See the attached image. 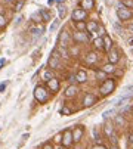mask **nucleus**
Returning a JSON list of instances; mask_svg holds the SVG:
<instances>
[{
    "label": "nucleus",
    "mask_w": 133,
    "mask_h": 149,
    "mask_svg": "<svg viewBox=\"0 0 133 149\" xmlns=\"http://www.w3.org/2000/svg\"><path fill=\"white\" fill-rule=\"evenodd\" d=\"M114 89H116V80L106 78L105 81H102L101 87H99V92H101L102 96H108V95H111L114 92Z\"/></svg>",
    "instance_id": "f257e3e1"
},
{
    "label": "nucleus",
    "mask_w": 133,
    "mask_h": 149,
    "mask_svg": "<svg viewBox=\"0 0 133 149\" xmlns=\"http://www.w3.org/2000/svg\"><path fill=\"white\" fill-rule=\"evenodd\" d=\"M34 97L38 103H46L49 100V92L44 86H37L34 90Z\"/></svg>",
    "instance_id": "f03ea898"
},
{
    "label": "nucleus",
    "mask_w": 133,
    "mask_h": 149,
    "mask_svg": "<svg viewBox=\"0 0 133 149\" xmlns=\"http://www.w3.org/2000/svg\"><path fill=\"white\" fill-rule=\"evenodd\" d=\"M117 16H118L120 21H129V19H132L133 12H132L129 8H126V6H120V8L117 9Z\"/></svg>",
    "instance_id": "7ed1b4c3"
},
{
    "label": "nucleus",
    "mask_w": 133,
    "mask_h": 149,
    "mask_svg": "<svg viewBox=\"0 0 133 149\" xmlns=\"http://www.w3.org/2000/svg\"><path fill=\"white\" fill-rule=\"evenodd\" d=\"M49 67L52 70H59L61 68V56H59L58 50L52 52V56L49 58Z\"/></svg>",
    "instance_id": "20e7f679"
},
{
    "label": "nucleus",
    "mask_w": 133,
    "mask_h": 149,
    "mask_svg": "<svg viewBox=\"0 0 133 149\" xmlns=\"http://www.w3.org/2000/svg\"><path fill=\"white\" fill-rule=\"evenodd\" d=\"M87 18V10L86 9H83V8H77V9H74V12H73V21H84Z\"/></svg>",
    "instance_id": "39448f33"
},
{
    "label": "nucleus",
    "mask_w": 133,
    "mask_h": 149,
    "mask_svg": "<svg viewBox=\"0 0 133 149\" xmlns=\"http://www.w3.org/2000/svg\"><path fill=\"white\" fill-rule=\"evenodd\" d=\"M74 142V137H73V132L71 130H65L64 134H62V145L65 148H70Z\"/></svg>",
    "instance_id": "423d86ee"
},
{
    "label": "nucleus",
    "mask_w": 133,
    "mask_h": 149,
    "mask_svg": "<svg viewBox=\"0 0 133 149\" xmlns=\"http://www.w3.org/2000/svg\"><path fill=\"white\" fill-rule=\"evenodd\" d=\"M73 40L77 41V43H87L89 41V34L84 31H77L73 34Z\"/></svg>",
    "instance_id": "0eeeda50"
},
{
    "label": "nucleus",
    "mask_w": 133,
    "mask_h": 149,
    "mask_svg": "<svg viewBox=\"0 0 133 149\" xmlns=\"http://www.w3.org/2000/svg\"><path fill=\"white\" fill-rule=\"evenodd\" d=\"M120 61V53H118V50L117 49H111L109 52H108V62H111V63H116Z\"/></svg>",
    "instance_id": "6e6552de"
},
{
    "label": "nucleus",
    "mask_w": 133,
    "mask_h": 149,
    "mask_svg": "<svg viewBox=\"0 0 133 149\" xmlns=\"http://www.w3.org/2000/svg\"><path fill=\"white\" fill-rule=\"evenodd\" d=\"M96 103V96L92 95V93H86L84 95V99H83V105L86 106V108H89V106H92Z\"/></svg>",
    "instance_id": "1a4fd4ad"
},
{
    "label": "nucleus",
    "mask_w": 133,
    "mask_h": 149,
    "mask_svg": "<svg viewBox=\"0 0 133 149\" xmlns=\"http://www.w3.org/2000/svg\"><path fill=\"white\" fill-rule=\"evenodd\" d=\"M48 89H49L50 92H53V93L58 92V90H59V80L55 78V77L50 78V80L48 81Z\"/></svg>",
    "instance_id": "9d476101"
},
{
    "label": "nucleus",
    "mask_w": 133,
    "mask_h": 149,
    "mask_svg": "<svg viewBox=\"0 0 133 149\" xmlns=\"http://www.w3.org/2000/svg\"><path fill=\"white\" fill-rule=\"evenodd\" d=\"M105 133H106V136H108V137H111V139H113V142L116 143V133H114V125L111 124V123H106V124H105Z\"/></svg>",
    "instance_id": "9b49d317"
},
{
    "label": "nucleus",
    "mask_w": 133,
    "mask_h": 149,
    "mask_svg": "<svg viewBox=\"0 0 133 149\" xmlns=\"http://www.w3.org/2000/svg\"><path fill=\"white\" fill-rule=\"evenodd\" d=\"M83 127L81 125H77L76 129L73 130V137H74V142H80L81 137H83Z\"/></svg>",
    "instance_id": "f8f14e48"
},
{
    "label": "nucleus",
    "mask_w": 133,
    "mask_h": 149,
    "mask_svg": "<svg viewBox=\"0 0 133 149\" xmlns=\"http://www.w3.org/2000/svg\"><path fill=\"white\" fill-rule=\"evenodd\" d=\"M84 61H86L87 65H95L96 61H98V55H96L95 52H90V53H87V55H86Z\"/></svg>",
    "instance_id": "ddd939ff"
},
{
    "label": "nucleus",
    "mask_w": 133,
    "mask_h": 149,
    "mask_svg": "<svg viewBox=\"0 0 133 149\" xmlns=\"http://www.w3.org/2000/svg\"><path fill=\"white\" fill-rule=\"evenodd\" d=\"M77 92H78V89L71 84V86H68V87H66V90H65V97H74L77 95Z\"/></svg>",
    "instance_id": "4468645a"
},
{
    "label": "nucleus",
    "mask_w": 133,
    "mask_h": 149,
    "mask_svg": "<svg viewBox=\"0 0 133 149\" xmlns=\"http://www.w3.org/2000/svg\"><path fill=\"white\" fill-rule=\"evenodd\" d=\"M111 49H113V40L109 38V36H104V50L105 52H109Z\"/></svg>",
    "instance_id": "2eb2a0df"
},
{
    "label": "nucleus",
    "mask_w": 133,
    "mask_h": 149,
    "mask_svg": "<svg viewBox=\"0 0 133 149\" xmlns=\"http://www.w3.org/2000/svg\"><path fill=\"white\" fill-rule=\"evenodd\" d=\"M80 6H81L83 9H86V10H90V9H93V6H95V0H81Z\"/></svg>",
    "instance_id": "dca6fc26"
},
{
    "label": "nucleus",
    "mask_w": 133,
    "mask_h": 149,
    "mask_svg": "<svg viewBox=\"0 0 133 149\" xmlns=\"http://www.w3.org/2000/svg\"><path fill=\"white\" fill-rule=\"evenodd\" d=\"M76 78H77V83H86L87 81V74L84 70H78L77 74H76Z\"/></svg>",
    "instance_id": "f3484780"
},
{
    "label": "nucleus",
    "mask_w": 133,
    "mask_h": 149,
    "mask_svg": "<svg viewBox=\"0 0 133 149\" xmlns=\"http://www.w3.org/2000/svg\"><path fill=\"white\" fill-rule=\"evenodd\" d=\"M99 28V24L96 22V21H90V22H87V31L89 33H96Z\"/></svg>",
    "instance_id": "a211bd4d"
},
{
    "label": "nucleus",
    "mask_w": 133,
    "mask_h": 149,
    "mask_svg": "<svg viewBox=\"0 0 133 149\" xmlns=\"http://www.w3.org/2000/svg\"><path fill=\"white\" fill-rule=\"evenodd\" d=\"M102 70L106 72V74H113L114 71H116V68H114V63H111V62H108V63H105V65L102 67Z\"/></svg>",
    "instance_id": "6ab92c4d"
},
{
    "label": "nucleus",
    "mask_w": 133,
    "mask_h": 149,
    "mask_svg": "<svg viewBox=\"0 0 133 149\" xmlns=\"http://www.w3.org/2000/svg\"><path fill=\"white\" fill-rule=\"evenodd\" d=\"M40 13H41V18L44 22H49L50 21V12L48 9H40Z\"/></svg>",
    "instance_id": "aec40b11"
},
{
    "label": "nucleus",
    "mask_w": 133,
    "mask_h": 149,
    "mask_svg": "<svg viewBox=\"0 0 133 149\" xmlns=\"http://www.w3.org/2000/svg\"><path fill=\"white\" fill-rule=\"evenodd\" d=\"M93 46H95L98 50L104 49V37H98V38H95V41H93Z\"/></svg>",
    "instance_id": "412c9836"
},
{
    "label": "nucleus",
    "mask_w": 133,
    "mask_h": 149,
    "mask_svg": "<svg viewBox=\"0 0 133 149\" xmlns=\"http://www.w3.org/2000/svg\"><path fill=\"white\" fill-rule=\"evenodd\" d=\"M76 28H77V31H86L87 30V24L84 22V21H77Z\"/></svg>",
    "instance_id": "4be33fe9"
},
{
    "label": "nucleus",
    "mask_w": 133,
    "mask_h": 149,
    "mask_svg": "<svg viewBox=\"0 0 133 149\" xmlns=\"http://www.w3.org/2000/svg\"><path fill=\"white\" fill-rule=\"evenodd\" d=\"M96 80H101V81H105V80H106V72H105L102 68L96 71Z\"/></svg>",
    "instance_id": "5701e85b"
},
{
    "label": "nucleus",
    "mask_w": 133,
    "mask_h": 149,
    "mask_svg": "<svg viewBox=\"0 0 133 149\" xmlns=\"http://www.w3.org/2000/svg\"><path fill=\"white\" fill-rule=\"evenodd\" d=\"M68 38H70L68 33H66V31H64V33H62V36H61V41H62V46H64V47H66V46H68Z\"/></svg>",
    "instance_id": "b1692460"
},
{
    "label": "nucleus",
    "mask_w": 133,
    "mask_h": 149,
    "mask_svg": "<svg viewBox=\"0 0 133 149\" xmlns=\"http://www.w3.org/2000/svg\"><path fill=\"white\" fill-rule=\"evenodd\" d=\"M121 96H124V97H129V99H132V97H133V86L127 87V89L124 90V93H123Z\"/></svg>",
    "instance_id": "393cba45"
},
{
    "label": "nucleus",
    "mask_w": 133,
    "mask_h": 149,
    "mask_svg": "<svg viewBox=\"0 0 133 149\" xmlns=\"http://www.w3.org/2000/svg\"><path fill=\"white\" fill-rule=\"evenodd\" d=\"M41 31H43V28H41V27H30V33H31V34H34V36H40V34H41Z\"/></svg>",
    "instance_id": "a878e982"
},
{
    "label": "nucleus",
    "mask_w": 133,
    "mask_h": 149,
    "mask_svg": "<svg viewBox=\"0 0 133 149\" xmlns=\"http://www.w3.org/2000/svg\"><path fill=\"white\" fill-rule=\"evenodd\" d=\"M31 19L34 21V22H40V21H43V18H41V13H40V12H34V13L31 15Z\"/></svg>",
    "instance_id": "bb28decb"
},
{
    "label": "nucleus",
    "mask_w": 133,
    "mask_h": 149,
    "mask_svg": "<svg viewBox=\"0 0 133 149\" xmlns=\"http://www.w3.org/2000/svg\"><path fill=\"white\" fill-rule=\"evenodd\" d=\"M43 78L46 80V81H49L50 78H53V72L50 70H46V71H44V74H43Z\"/></svg>",
    "instance_id": "cd10ccee"
},
{
    "label": "nucleus",
    "mask_w": 133,
    "mask_h": 149,
    "mask_svg": "<svg viewBox=\"0 0 133 149\" xmlns=\"http://www.w3.org/2000/svg\"><path fill=\"white\" fill-rule=\"evenodd\" d=\"M121 5L129 9H133V0H121Z\"/></svg>",
    "instance_id": "c85d7f7f"
},
{
    "label": "nucleus",
    "mask_w": 133,
    "mask_h": 149,
    "mask_svg": "<svg viewBox=\"0 0 133 149\" xmlns=\"http://www.w3.org/2000/svg\"><path fill=\"white\" fill-rule=\"evenodd\" d=\"M58 9H59V10H58L59 18H65V15H66V8H65V6H59Z\"/></svg>",
    "instance_id": "c756f323"
},
{
    "label": "nucleus",
    "mask_w": 133,
    "mask_h": 149,
    "mask_svg": "<svg viewBox=\"0 0 133 149\" xmlns=\"http://www.w3.org/2000/svg\"><path fill=\"white\" fill-rule=\"evenodd\" d=\"M116 123H117L118 125H124V124H126V121H124V118H123L121 115H117V117H116Z\"/></svg>",
    "instance_id": "7c9ffc66"
},
{
    "label": "nucleus",
    "mask_w": 133,
    "mask_h": 149,
    "mask_svg": "<svg viewBox=\"0 0 133 149\" xmlns=\"http://www.w3.org/2000/svg\"><path fill=\"white\" fill-rule=\"evenodd\" d=\"M6 25V18L3 16V13H0V28H3Z\"/></svg>",
    "instance_id": "2f4dec72"
},
{
    "label": "nucleus",
    "mask_w": 133,
    "mask_h": 149,
    "mask_svg": "<svg viewBox=\"0 0 133 149\" xmlns=\"http://www.w3.org/2000/svg\"><path fill=\"white\" fill-rule=\"evenodd\" d=\"M58 27H59V19H56V21H53V22H52V25H50V31H55Z\"/></svg>",
    "instance_id": "473e14b6"
},
{
    "label": "nucleus",
    "mask_w": 133,
    "mask_h": 149,
    "mask_svg": "<svg viewBox=\"0 0 133 149\" xmlns=\"http://www.w3.org/2000/svg\"><path fill=\"white\" fill-rule=\"evenodd\" d=\"M114 112H116L114 109H109V111H105V112H104V118H105V120H108V118H109L111 115H113Z\"/></svg>",
    "instance_id": "72a5a7b5"
},
{
    "label": "nucleus",
    "mask_w": 133,
    "mask_h": 149,
    "mask_svg": "<svg viewBox=\"0 0 133 149\" xmlns=\"http://www.w3.org/2000/svg\"><path fill=\"white\" fill-rule=\"evenodd\" d=\"M61 114H64V115H70V114H71V109H70V108H66V106H62Z\"/></svg>",
    "instance_id": "f704fd0d"
},
{
    "label": "nucleus",
    "mask_w": 133,
    "mask_h": 149,
    "mask_svg": "<svg viewBox=\"0 0 133 149\" xmlns=\"http://www.w3.org/2000/svg\"><path fill=\"white\" fill-rule=\"evenodd\" d=\"M22 6H24V0H19V2L15 5V10H21Z\"/></svg>",
    "instance_id": "c9c22d12"
},
{
    "label": "nucleus",
    "mask_w": 133,
    "mask_h": 149,
    "mask_svg": "<svg viewBox=\"0 0 133 149\" xmlns=\"http://www.w3.org/2000/svg\"><path fill=\"white\" fill-rule=\"evenodd\" d=\"M92 149H106V146H104V145H101V143H98V145H95Z\"/></svg>",
    "instance_id": "e433bc0d"
},
{
    "label": "nucleus",
    "mask_w": 133,
    "mask_h": 149,
    "mask_svg": "<svg viewBox=\"0 0 133 149\" xmlns=\"http://www.w3.org/2000/svg\"><path fill=\"white\" fill-rule=\"evenodd\" d=\"M93 136H95V140H96V142H99V140H101V139H99V133L96 132V129L93 130Z\"/></svg>",
    "instance_id": "4c0bfd02"
},
{
    "label": "nucleus",
    "mask_w": 133,
    "mask_h": 149,
    "mask_svg": "<svg viewBox=\"0 0 133 149\" xmlns=\"http://www.w3.org/2000/svg\"><path fill=\"white\" fill-rule=\"evenodd\" d=\"M21 21H22V16L19 15V16H18V18L15 19V25H19V24H21Z\"/></svg>",
    "instance_id": "58836bf2"
},
{
    "label": "nucleus",
    "mask_w": 133,
    "mask_h": 149,
    "mask_svg": "<svg viewBox=\"0 0 133 149\" xmlns=\"http://www.w3.org/2000/svg\"><path fill=\"white\" fill-rule=\"evenodd\" d=\"M6 89V83H2V84H0V92H3Z\"/></svg>",
    "instance_id": "ea45409f"
},
{
    "label": "nucleus",
    "mask_w": 133,
    "mask_h": 149,
    "mask_svg": "<svg viewBox=\"0 0 133 149\" xmlns=\"http://www.w3.org/2000/svg\"><path fill=\"white\" fill-rule=\"evenodd\" d=\"M43 149H53V148H52V146H50L49 143H46V145H44V146H43Z\"/></svg>",
    "instance_id": "a19ab883"
},
{
    "label": "nucleus",
    "mask_w": 133,
    "mask_h": 149,
    "mask_svg": "<svg viewBox=\"0 0 133 149\" xmlns=\"http://www.w3.org/2000/svg\"><path fill=\"white\" fill-rule=\"evenodd\" d=\"M129 142H130V143H133V133H130V134H129Z\"/></svg>",
    "instance_id": "79ce46f5"
},
{
    "label": "nucleus",
    "mask_w": 133,
    "mask_h": 149,
    "mask_svg": "<svg viewBox=\"0 0 133 149\" xmlns=\"http://www.w3.org/2000/svg\"><path fill=\"white\" fill-rule=\"evenodd\" d=\"M129 46H130V47H133V38H130V40H129Z\"/></svg>",
    "instance_id": "37998d69"
},
{
    "label": "nucleus",
    "mask_w": 133,
    "mask_h": 149,
    "mask_svg": "<svg viewBox=\"0 0 133 149\" xmlns=\"http://www.w3.org/2000/svg\"><path fill=\"white\" fill-rule=\"evenodd\" d=\"M55 140H56V142H61V134H58V136L55 137Z\"/></svg>",
    "instance_id": "c03bdc74"
},
{
    "label": "nucleus",
    "mask_w": 133,
    "mask_h": 149,
    "mask_svg": "<svg viewBox=\"0 0 133 149\" xmlns=\"http://www.w3.org/2000/svg\"><path fill=\"white\" fill-rule=\"evenodd\" d=\"M56 149H66V148H65V146H64V148H62V146H59V148H56Z\"/></svg>",
    "instance_id": "a18cd8bd"
},
{
    "label": "nucleus",
    "mask_w": 133,
    "mask_h": 149,
    "mask_svg": "<svg viewBox=\"0 0 133 149\" xmlns=\"http://www.w3.org/2000/svg\"><path fill=\"white\" fill-rule=\"evenodd\" d=\"M111 149H118V148H117V146H113V148H111Z\"/></svg>",
    "instance_id": "49530a36"
},
{
    "label": "nucleus",
    "mask_w": 133,
    "mask_h": 149,
    "mask_svg": "<svg viewBox=\"0 0 133 149\" xmlns=\"http://www.w3.org/2000/svg\"><path fill=\"white\" fill-rule=\"evenodd\" d=\"M130 149H133V143H132V146H130Z\"/></svg>",
    "instance_id": "de8ad7c7"
},
{
    "label": "nucleus",
    "mask_w": 133,
    "mask_h": 149,
    "mask_svg": "<svg viewBox=\"0 0 133 149\" xmlns=\"http://www.w3.org/2000/svg\"><path fill=\"white\" fill-rule=\"evenodd\" d=\"M6 2H10V0H6Z\"/></svg>",
    "instance_id": "09e8293b"
},
{
    "label": "nucleus",
    "mask_w": 133,
    "mask_h": 149,
    "mask_svg": "<svg viewBox=\"0 0 133 149\" xmlns=\"http://www.w3.org/2000/svg\"><path fill=\"white\" fill-rule=\"evenodd\" d=\"M132 52H133V47H132Z\"/></svg>",
    "instance_id": "8fccbe9b"
},
{
    "label": "nucleus",
    "mask_w": 133,
    "mask_h": 149,
    "mask_svg": "<svg viewBox=\"0 0 133 149\" xmlns=\"http://www.w3.org/2000/svg\"><path fill=\"white\" fill-rule=\"evenodd\" d=\"M132 111H133V108H132Z\"/></svg>",
    "instance_id": "3c124183"
}]
</instances>
